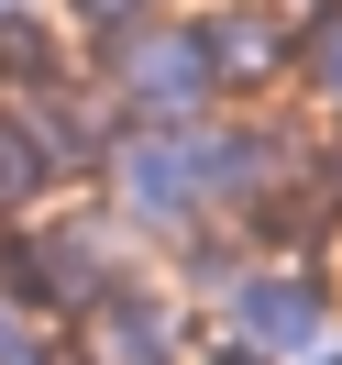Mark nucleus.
<instances>
[{
  "label": "nucleus",
  "mask_w": 342,
  "mask_h": 365,
  "mask_svg": "<svg viewBox=\"0 0 342 365\" xmlns=\"http://www.w3.org/2000/svg\"><path fill=\"white\" fill-rule=\"evenodd\" d=\"M122 100H133L155 133H199L210 100H221L199 23H133V34H122Z\"/></svg>",
  "instance_id": "1"
},
{
  "label": "nucleus",
  "mask_w": 342,
  "mask_h": 365,
  "mask_svg": "<svg viewBox=\"0 0 342 365\" xmlns=\"http://www.w3.org/2000/svg\"><path fill=\"white\" fill-rule=\"evenodd\" d=\"M111 178H122V210H133L144 232H188L199 222V166H188V133H144V144H122L111 155Z\"/></svg>",
  "instance_id": "2"
},
{
  "label": "nucleus",
  "mask_w": 342,
  "mask_h": 365,
  "mask_svg": "<svg viewBox=\"0 0 342 365\" xmlns=\"http://www.w3.org/2000/svg\"><path fill=\"white\" fill-rule=\"evenodd\" d=\"M232 332H243V343H320V277L309 266L232 277Z\"/></svg>",
  "instance_id": "3"
},
{
  "label": "nucleus",
  "mask_w": 342,
  "mask_h": 365,
  "mask_svg": "<svg viewBox=\"0 0 342 365\" xmlns=\"http://www.w3.org/2000/svg\"><path fill=\"white\" fill-rule=\"evenodd\" d=\"M199 45H210V78H232V89H265V78L287 67V34H276L265 11H210Z\"/></svg>",
  "instance_id": "4"
},
{
  "label": "nucleus",
  "mask_w": 342,
  "mask_h": 365,
  "mask_svg": "<svg viewBox=\"0 0 342 365\" xmlns=\"http://www.w3.org/2000/svg\"><path fill=\"white\" fill-rule=\"evenodd\" d=\"M45 188H55V155L33 144V122H23V111H0V210H33Z\"/></svg>",
  "instance_id": "5"
},
{
  "label": "nucleus",
  "mask_w": 342,
  "mask_h": 365,
  "mask_svg": "<svg viewBox=\"0 0 342 365\" xmlns=\"http://www.w3.org/2000/svg\"><path fill=\"white\" fill-rule=\"evenodd\" d=\"M298 78H309V89L342 111V11H320V23L298 34Z\"/></svg>",
  "instance_id": "6"
},
{
  "label": "nucleus",
  "mask_w": 342,
  "mask_h": 365,
  "mask_svg": "<svg viewBox=\"0 0 342 365\" xmlns=\"http://www.w3.org/2000/svg\"><path fill=\"white\" fill-rule=\"evenodd\" d=\"M78 23H100V34H133V23H155V0H78Z\"/></svg>",
  "instance_id": "7"
},
{
  "label": "nucleus",
  "mask_w": 342,
  "mask_h": 365,
  "mask_svg": "<svg viewBox=\"0 0 342 365\" xmlns=\"http://www.w3.org/2000/svg\"><path fill=\"white\" fill-rule=\"evenodd\" d=\"M0 365H33V321L23 310H0Z\"/></svg>",
  "instance_id": "8"
},
{
  "label": "nucleus",
  "mask_w": 342,
  "mask_h": 365,
  "mask_svg": "<svg viewBox=\"0 0 342 365\" xmlns=\"http://www.w3.org/2000/svg\"><path fill=\"white\" fill-rule=\"evenodd\" d=\"M23 23H33V0H0V34H23Z\"/></svg>",
  "instance_id": "9"
},
{
  "label": "nucleus",
  "mask_w": 342,
  "mask_h": 365,
  "mask_svg": "<svg viewBox=\"0 0 342 365\" xmlns=\"http://www.w3.org/2000/svg\"><path fill=\"white\" fill-rule=\"evenodd\" d=\"M210 365H254V354H243V343H221V354H210Z\"/></svg>",
  "instance_id": "10"
},
{
  "label": "nucleus",
  "mask_w": 342,
  "mask_h": 365,
  "mask_svg": "<svg viewBox=\"0 0 342 365\" xmlns=\"http://www.w3.org/2000/svg\"><path fill=\"white\" fill-rule=\"evenodd\" d=\"M331 188H342V144H331Z\"/></svg>",
  "instance_id": "11"
},
{
  "label": "nucleus",
  "mask_w": 342,
  "mask_h": 365,
  "mask_svg": "<svg viewBox=\"0 0 342 365\" xmlns=\"http://www.w3.org/2000/svg\"><path fill=\"white\" fill-rule=\"evenodd\" d=\"M320 365H342V354H320Z\"/></svg>",
  "instance_id": "12"
}]
</instances>
